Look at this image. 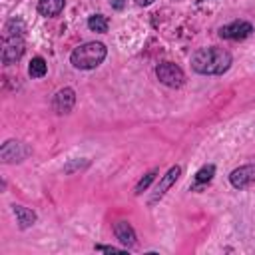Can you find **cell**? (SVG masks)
I'll return each instance as SVG.
<instances>
[{"label": "cell", "instance_id": "7c38bea8", "mask_svg": "<svg viewBox=\"0 0 255 255\" xmlns=\"http://www.w3.org/2000/svg\"><path fill=\"white\" fill-rule=\"evenodd\" d=\"M64 0H38V12L46 18H54L64 10Z\"/></svg>", "mask_w": 255, "mask_h": 255}, {"label": "cell", "instance_id": "8992f818", "mask_svg": "<svg viewBox=\"0 0 255 255\" xmlns=\"http://www.w3.org/2000/svg\"><path fill=\"white\" fill-rule=\"evenodd\" d=\"M229 181L235 189H245L249 187L251 183H255V165L249 163V165H241L237 169H233L229 173Z\"/></svg>", "mask_w": 255, "mask_h": 255}, {"label": "cell", "instance_id": "e0dca14e", "mask_svg": "<svg viewBox=\"0 0 255 255\" xmlns=\"http://www.w3.org/2000/svg\"><path fill=\"white\" fill-rule=\"evenodd\" d=\"M96 251H106V253H122L124 249L114 247V245H96Z\"/></svg>", "mask_w": 255, "mask_h": 255}, {"label": "cell", "instance_id": "3957f363", "mask_svg": "<svg viewBox=\"0 0 255 255\" xmlns=\"http://www.w3.org/2000/svg\"><path fill=\"white\" fill-rule=\"evenodd\" d=\"M155 76H157V80H159L161 84H165V86H169V88H179V86H183V82H185L183 70H181L179 66L171 64V62L159 64V66L155 68Z\"/></svg>", "mask_w": 255, "mask_h": 255}, {"label": "cell", "instance_id": "ba28073f", "mask_svg": "<svg viewBox=\"0 0 255 255\" xmlns=\"http://www.w3.org/2000/svg\"><path fill=\"white\" fill-rule=\"evenodd\" d=\"M74 104H76V92L72 88H62V90L56 92L52 106H54L56 114L62 116V114H70L72 108H74Z\"/></svg>", "mask_w": 255, "mask_h": 255}, {"label": "cell", "instance_id": "6da1fadb", "mask_svg": "<svg viewBox=\"0 0 255 255\" xmlns=\"http://www.w3.org/2000/svg\"><path fill=\"white\" fill-rule=\"evenodd\" d=\"M229 66H231V54L223 48H215V46L199 48L191 56V68L203 76H219L227 72Z\"/></svg>", "mask_w": 255, "mask_h": 255}, {"label": "cell", "instance_id": "30bf717a", "mask_svg": "<svg viewBox=\"0 0 255 255\" xmlns=\"http://www.w3.org/2000/svg\"><path fill=\"white\" fill-rule=\"evenodd\" d=\"M114 233H116V237L124 243V247L135 245V231H133V227H131L128 221H118V223H114Z\"/></svg>", "mask_w": 255, "mask_h": 255}, {"label": "cell", "instance_id": "9c48e42d", "mask_svg": "<svg viewBox=\"0 0 255 255\" xmlns=\"http://www.w3.org/2000/svg\"><path fill=\"white\" fill-rule=\"evenodd\" d=\"M179 173H181V167L179 165H173V167H169V171L159 179V183H157V187H155V191H153V197L149 199V203H155L157 199H161L163 195H165V191L177 181V177H179Z\"/></svg>", "mask_w": 255, "mask_h": 255}, {"label": "cell", "instance_id": "277c9868", "mask_svg": "<svg viewBox=\"0 0 255 255\" xmlns=\"http://www.w3.org/2000/svg\"><path fill=\"white\" fill-rule=\"evenodd\" d=\"M24 54V38L22 36H4L2 42V62L6 66L16 64Z\"/></svg>", "mask_w": 255, "mask_h": 255}, {"label": "cell", "instance_id": "5bb4252c", "mask_svg": "<svg viewBox=\"0 0 255 255\" xmlns=\"http://www.w3.org/2000/svg\"><path fill=\"white\" fill-rule=\"evenodd\" d=\"M46 70H48V66H46L44 58H40V56L32 58V62H30V66H28V74H30L32 78H42V76H46Z\"/></svg>", "mask_w": 255, "mask_h": 255}, {"label": "cell", "instance_id": "7a4b0ae2", "mask_svg": "<svg viewBox=\"0 0 255 255\" xmlns=\"http://www.w3.org/2000/svg\"><path fill=\"white\" fill-rule=\"evenodd\" d=\"M106 54L108 50L102 42H86L72 52L70 62L78 70H94L106 60Z\"/></svg>", "mask_w": 255, "mask_h": 255}, {"label": "cell", "instance_id": "ac0fdd59", "mask_svg": "<svg viewBox=\"0 0 255 255\" xmlns=\"http://www.w3.org/2000/svg\"><path fill=\"white\" fill-rule=\"evenodd\" d=\"M126 6V0H112V8H116V10H122Z\"/></svg>", "mask_w": 255, "mask_h": 255}, {"label": "cell", "instance_id": "d6986e66", "mask_svg": "<svg viewBox=\"0 0 255 255\" xmlns=\"http://www.w3.org/2000/svg\"><path fill=\"white\" fill-rule=\"evenodd\" d=\"M135 2H137L139 6H149V4L153 2V0H135Z\"/></svg>", "mask_w": 255, "mask_h": 255}, {"label": "cell", "instance_id": "5b68a950", "mask_svg": "<svg viewBox=\"0 0 255 255\" xmlns=\"http://www.w3.org/2000/svg\"><path fill=\"white\" fill-rule=\"evenodd\" d=\"M30 153V149L22 143V141H16V139H8L2 149H0V157L4 163H12V161H22L26 155Z\"/></svg>", "mask_w": 255, "mask_h": 255}, {"label": "cell", "instance_id": "8fae6325", "mask_svg": "<svg viewBox=\"0 0 255 255\" xmlns=\"http://www.w3.org/2000/svg\"><path fill=\"white\" fill-rule=\"evenodd\" d=\"M12 211H14L16 219H18L20 229H28L30 225L36 223V213H34L32 209H28V207H24V205H12Z\"/></svg>", "mask_w": 255, "mask_h": 255}, {"label": "cell", "instance_id": "4fadbf2b", "mask_svg": "<svg viewBox=\"0 0 255 255\" xmlns=\"http://www.w3.org/2000/svg\"><path fill=\"white\" fill-rule=\"evenodd\" d=\"M213 173H215V165H213V163L203 165V167L195 173V185H193L191 189H199V185L209 183V181H211V177H213Z\"/></svg>", "mask_w": 255, "mask_h": 255}, {"label": "cell", "instance_id": "52a82bcc", "mask_svg": "<svg viewBox=\"0 0 255 255\" xmlns=\"http://www.w3.org/2000/svg\"><path fill=\"white\" fill-rule=\"evenodd\" d=\"M251 32H253V26H251L249 22H245V20H235V22L223 26V28L219 30V36H221V38H227V40H243V38H247Z\"/></svg>", "mask_w": 255, "mask_h": 255}, {"label": "cell", "instance_id": "9a60e30c", "mask_svg": "<svg viewBox=\"0 0 255 255\" xmlns=\"http://www.w3.org/2000/svg\"><path fill=\"white\" fill-rule=\"evenodd\" d=\"M88 28L92 32H100L102 34V32L108 30V18L104 14H94V16L88 18Z\"/></svg>", "mask_w": 255, "mask_h": 255}, {"label": "cell", "instance_id": "2e32d148", "mask_svg": "<svg viewBox=\"0 0 255 255\" xmlns=\"http://www.w3.org/2000/svg\"><path fill=\"white\" fill-rule=\"evenodd\" d=\"M155 173H157V169H151V171H147L139 181H137V185H135V193L139 195L141 191H145L147 187H149V183L153 181V177H155Z\"/></svg>", "mask_w": 255, "mask_h": 255}]
</instances>
